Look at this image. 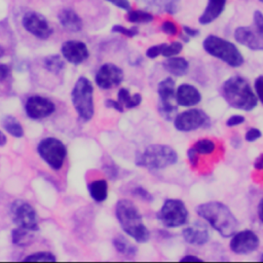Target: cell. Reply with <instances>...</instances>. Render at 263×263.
<instances>
[{
    "mask_svg": "<svg viewBox=\"0 0 263 263\" xmlns=\"http://www.w3.org/2000/svg\"><path fill=\"white\" fill-rule=\"evenodd\" d=\"M178 161V153L168 145L152 144L138 152L135 162L138 166L147 170H162Z\"/></svg>",
    "mask_w": 263,
    "mask_h": 263,
    "instance_id": "cell-4",
    "label": "cell"
},
{
    "mask_svg": "<svg viewBox=\"0 0 263 263\" xmlns=\"http://www.w3.org/2000/svg\"><path fill=\"white\" fill-rule=\"evenodd\" d=\"M115 216L122 230L139 243L147 242L150 232L143 222V217L129 199H120L115 206Z\"/></svg>",
    "mask_w": 263,
    "mask_h": 263,
    "instance_id": "cell-2",
    "label": "cell"
},
{
    "mask_svg": "<svg viewBox=\"0 0 263 263\" xmlns=\"http://www.w3.org/2000/svg\"><path fill=\"white\" fill-rule=\"evenodd\" d=\"M58 17L62 27L70 32H79L83 27L82 18L71 8L62 9Z\"/></svg>",
    "mask_w": 263,
    "mask_h": 263,
    "instance_id": "cell-21",
    "label": "cell"
},
{
    "mask_svg": "<svg viewBox=\"0 0 263 263\" xmlns=\"http://www.w3.org/2000/svg\"><path fill=\"white\" fill-rule=\"evenodd\" d=\"M160 29L164 34H166L168 36H176L179 33V29H178L177 24L175 22L171 21V20H165L161 24Z\"/></svg>",
    "mask_w": 263,
    "mask_h": 263,
    "instance_id": "cell-36",
    "label": "cell"
},
{
    "mask_svg": "<svg viewBox=\"0 0 263 263\" xmlns=\"http://www.w3.org/2000/svg\"><path fill=\"white\" fill-rule=\"evenodd\" d=\"M235 41L247 48L257 51L263 50V37L251 26H238L233 33Z\"/></svg>",
    "mask_w": 263,
    "mask_h": 263,
    "instance_id": "cell-16",
    "label": "cell"
},
{
    "mask_svg": "<svg viewBox=\"0 0 263 263\" xmlns=\"http://www.w3.org/2000/svg\"><path fill=\"white\" fill-rule=\"evenodd\" d=\"M187 157H188V160H189V163L191 164V166L195 167L198 163L199 157H198V154L191 147L187 150Z\"/></svg>",
    "mask_w": 263,
    "mask_h": 263,
    "instance_id": "cell-45",
    "label": "cell"
},
{
    "mask_svg": "<svg viewBox=\"0 0 263 263\" xmlns=\"http://www.w3.org/2000/svg\"><path fill=\"white\" fill-rule=\"evenodd\" d=\"M22 25L26 31L39 39H47L52 35V28L47 20L36 11H28L22 18Z\"/></svg>",
    "mask_w": 263,
    "mask_h": 263,
    "instance_id": "cell-12",
    "label": "cell"
},
{
    "mask_svg": "<svg viewBox=\"0 0 263 263\" xmlns=\"http://www.w3.org/2000/svg\"><path fill=\"white\" fill-rule=\"evenodd\" d=\"M61 52L66 61L74 65L83 63L89 57V51L86 44L79 40L65 41L62 44Z\"/></svg>",
    "mask_w": 263,
    "mask_h": 263,
    "instance_id": "cell-17",
    "label": "cell"
},
{
    "mask_svg": "<svg viewBox=\"0 0 263 263\" xmlns=\"http://www.w3.org/2000/svg\"><path fill=\"white\" fill-rule=\"evenodd\" d=\"M105 106H106L107 108L114 109V110H116V111H118V112H123V110H124L123 106H122L118 101H115V100H113V99H108V100H106V101H105Z\"/></svg>",
    "mask_w": 263,
    "mask_h": 263,
    "instance_id": "cell-44",
    "label": "cell"
},
{
    "mask_svg": "<svg viewBox=\"0 0 263 263\" xmlns=\"http://www.w3.org/2000/svg\"><path fill=\"white\" fill-rule=\"evenodd\" d=\"M253 27L263 37V12L255 10L253 13Z\"/></svg>",
    "mask_w": 263,
    "mask_h": 263,
    "instance_id": "cell-37",
    "label": "cell"
},
{
    "mask_svg": "<svg viewBox=\"0 0 263 263\" xmlns=\"http://www.w3.org/2000/svg\"><path fill=\"white\" fill-rule=\"evenodd\" d=\"M260 240L258 235L250 230L245 229L235 232L229 242V248L231 252L235 254H249L256 251L259 247Z\"/></svg>",
    "mask_w": 263,
    "mask_h": 263,
    "instance_id": "cell-14",
    "label": "cell"
},
{
    "mask_svg": "<svg viewBox=\"0 0 263 263\" xmlns=\"http://www.w3.org/2000/svg\"><path fill=\"white\" fill-rule=\"evenodd\" d=\"M43 66L48 72L52 74H59L65 69V62L61 55L50 54L44 59Z\"/></svg>",
    "mask_w": 263,
    "mask_h": 263,
    "instance_id": "cell-30",
    "label": "cell"
},
{
    "mask_svg": "<svg viewBox=\"0 0 263 263\" xmlns=\"http://www.w3.org/2000/svg\"><path fill=\"white\" fill-rule=\"evenodd\" d=\"M108 2H110L111 4L115 5L116 7L120 8V9H123L125 11H127L128 9L132 8V5H130V2L129 0H106Z\"/></svg>",
    "mask_w": 263,
    "mask_h": 263,
    "instance_id": "cell-43",
    "label": "cell"
},
{
    "mask_svg": "<svg viewBox=\"0 0 263 263\" xmlns=\"http://www.w3.org/2000/svg\"><path fill=\"white\" fill-rule=\"evenodd\" d=\"M112 243L114 249L119 254H122L125 257H134L138 252V249L133 243H130L125 237L121 235L114 237L112 240Z\"/></svg>",
    "mask_w": 263,
    "mask_h": 263,
    "instance_id": "cell-28",
    "label": "cell"
},
{
    "mask_svg": "<svg viewBox=\"0 0 263 263\" xmlns=\"http://www.w3.org/2000/svg\"><path fill=\"white\" fill-rule=\"evenodd\" d=\"M140 2L156 12L174 14L178 12L181 0H141Z\"/></svg>",
    "mask_w": 263,
    "mask_h": 263,
    "instance_id": "cell-23",
    "label": "cell"
},
{
    "mask_svg": "<svg viewBox=\"0 0 263 263\" xmlns=\"http://www.w3.org/2000/svg\"><path fill=\"white\" fill-rule=\"evenodd\" d=\"M202 47L206 53L232 68H238L245 62L242 53L234 43L217 35L206 36L202 42Z\"/></svg>",
    "mask_w": 263,
    "mask_h": 263,
    "instance_id": "cell-5",
    "label": "cell"
},
{
    "mask_svg": "<svg viewBox=\"0 0 263 263\" xmlns=\"http://www.w3.org/2000/svg\"><path fill=\"white\" fill-rule=\"evenodd\" d=\"M124 78L123 70L115 64H103L96 73L95 81L102 89H110L118 86Z\"/></svg>",
    "mask_w": 263,
    "mask_h": 263,
    "instance_id": "cell-13",
    "label": "cell"
},
{
    "mask_svg": "<svg viewBox=\"0 0 263 263\" xmlns=\"http://www.w3.org/2000/svg\"><path fill=\"white\" fill-rule=\"evenodd\" d=\"M259 2H261L263 4V0H259Z\"/></svg>",
    "mask_w": 263,
    "mask_h": 263,
    "instance_id": "cell-53",
    "label": "cell"
},
{
    "mask_svg": "<svg viewBox=\"0 0 263 263\" xmlns=\"http://www.w3.org/2000/svg\"><path fill=\"white\" fill-rule=\"evenodd\" d=\"M158 221L167 228H177L188 222L189 212L181 199L167 198L156 215Z\"/></svg>",
    "mask_w": 263,
    "mask_h": 263,
    "instance_id": "cell-7",
    "label": "cell"
},
{
    "mask_svg": "<svg viewBox=\"0 0 263 263\" xmlns=\"http://www.w3.org/2000/svg\"><path fill=\"white\" fill-rule=\"evenodd\" d=\"M183 49V43L180 41H173L171 43H165L161 55L164 58H171L178 55Z\"/></svg>",
    "mask_w": 263,
    "mask_h": 263,
    "instance_id": "cell-32",
    "label": "cell"
},
{
    "mask_svg": "<svg viewBox=\"0 0 263 263\" xmlns=\"http://www.w3.org/2000/svg\"><path fill=\"white\" fill-rule=\"evenodd\" d=\"M71 99L74 109L81 119L88 121L95 113L93 86L86 77H79L72 89Z\"/></svg>",
    "mask_w": 263,
    "mask_h": 263,
    "instance_id": "cell-6",
    "label": "cell"
},
{
    "mask_svg": "<svg viewBox=\"0 0 263 263\" xmlns=\"http://www.w3.org/2000/svg\"><path fill=\"white\" fill-rule=\"evenodd\" d=\"M10 216L17 227L37 231L39 229L37 213L35 209L27 201L16 199L10 206Z\"/></svg>",
    "mask_w": 263,
    "mask_h": 263,
    "instance_id": "cell-10",
    "label": "cell"
},
{
    "mask_svg": "<svg viewBox=\"0 0 263 263\" xmlns=\"http://www.w3.org/2000/svg\"><path fill=\"white\" fill-rule=\"evenodd\" d=\"M201 95L199 90L192 84L183 83L176 89V103L182 107H193L199 104Z\"/></svg>",
    "mask_w": 263,
    "mask_h": 263,
    "instance_id": "cell-19",
    "label": "cell"
},
{
    "mask_svg": "<svg viewBox=\"0 0 263 263\" xmlns=\"http://www.w3.org/2000/svg\"><path fill=\"white\" fill-rule=\"evenodd\" d=\"M182 30H183V34L186 35L187 37L189 38H195L199 35V30L196 29V28H193V27H190L188 25H184L182 26Z\"/></svg>",
    "mask_w": 263,
    "mask_h": 263,
    "instance_id": "cell-42",
    "label": "cell"
},
{
    "mask_svg": "<svg viewBox=\"0 0 263 263\" xmlns=\"http://www.w3.org/2000/svg\"><path fill=\"white\" fill-rule=\"evenodd\" d=\"M180 261L182 262H188V261H196V262H200L201 261V258H198L197 256L195 255H185L183 256Z\"/></svg>",
    "mask_w": 263,
    "mask_h": 263,
    "instance_id": "cell-48",
    "label": "cell"
},
{
    "mask_svg": "<svg viewBox=\"0 0 263 263\" xmlns=\"http://www.w3.org/2000/svg\"><path fill=\"white\" fill-rule=\"evenodd\" d=\"M132 194L144 201H147V202H150L153 200L152 194L146 188H144L142 186H136L135 188H133Z\"/></svg>",
    "mask_w": 263,
    "mask_h": 263,
    "instance_id": "cell-35",
    "label": "cell"
},
{
    "mask_svg": "<svg viewBox=\"0 0 263 263\" xmlns=\"http://www.w3.org/2000/svg\"><path fill=\"white\" fill-rule=\"evenodd\" d=\"M261 136H262V133H261V130L259 128L252 127V128L247 130V133L245 135V140L247 142H255L258 139H260Z\"/></svg>",
    "mask_w": 263,
    "mask_h": 263,
    "instance_id": "cell-40",
    "label": "cell"
},
{
    "mask_svg": "<svg viewBox=\"0 0 263 263\" xmlns=\"http://www.w3.org/2000/svg\"><path fill=\"white\" fill-rule=\"evenodd\" d=\"M227 0H208L204 10L198 17V23L202 26L215 22L224 11Z\"/></svg>",
    "mask_w": 263,
    "mask_h": 263,
    "instance_id": "cell-20",
    "label": "cell"
},
{
    "mask_svg": "<svg viewBox=\"0 0 263 263\" xmlns=\"http://www.w3.org/2000/svg\"><path fill=\"white\" fill-rule=\"evenodd\" d=\"M260 261H263V254L261 255V258H260Z\"/></svg>",
    "mask_w": 263,
    "mask_h": 263,
    "instance_id": "cell-52",
    "label": "cell"
},
{
    "mask_svg": "<svg viewBox=\"0 0 263 263\" xmlns=\"http://www.w3.org/2000/svg\"><path fill=\"white\" fill-rule=\"evenodd\" d=\"M159 98L158 112L166 121L174 120L177 115L176 103V83L172 77H165L157 84Z\"/></svg>",
    "mask_w": 263,
    "mask_h": 263,
    "instance_id": "cell-8",
    "label": "cell"
},
{
    "mask_svg": "<svg viewBox=\"0 0 263 263\" xmlns=\"http://www.w3.org/2000/svg\"><path fill=\"white\" fill-rule=\"evenodd\" d=\"M254 167L258 171H262L263 170V153H261L256 160L254 161Z\"/></svg>",
    "mask_w": 263,
    "mask_h": 263,
    "instance_id": "cell-47",
    "label": "cell"
},
{
    "mask_svg": "<svg viewBox=\"0 0 263 263\" xmlns=\"http://www.w3.org/2000/svg\"><path fill=\"white\" fill-rule=\"evenodd\" d=\"M191 148L199 155H205V154H212L215 150H216V144L213 140L209 139V138H203V139H199L198 141H196Z\"/></svg>",
    "mask_w": 263,
    "mask_h": 263,
    "instance_id": "cell-31",
    "label": "cell"
},
{
    "mask_svg": "<svg viewBox=\"0 0 263 263\" xmlns=\"http://www.w3.org/2000/svg\"><path fill=\"white\" fill-rule=\"evenodd\" d=\"M165 43H159V44H155V45H152L150 47L147 48L146 50V57L148 59H156L157 57L161 55V52L163 50V47H164Z\"/></svg>",
    "mask_w": 263,
    "mask_h": 263,
    "instance_id": "cell-38",
    "label": "cell"
},
{
    "mask_svg": "<svg viewBox=\"0 0 263 263\" xmlns=\"http://www.w3.org/2000/svg\"><path fill=\"white\" fill-rule=\"evenodd\" d=\"M258 218L263 223V197L258 203Z\"/></svg>",
    "mask_w": 263,
    "mask_h": 263,
    "instance_id": "cell-49",
    "label": "cell"
},
{
    "mask_svg": "<svg viewBox=\"0 0 263 263\" xmlns=\"http://www.w3.org/2000/svg\"><path fill=\"white\" fill-rule=\"evenodd\" d=\"M40 157L52 168L60 170L67 156L66 146L57 138L48 137L41 140L37 146Z\"/></svg>",
    "mask_w": 263,
    "mask_h": 263,
    "instance_id": "cell-9",
    "label": "cell"
},
{
    "mask_svg": "<svg viewBox=\"0 0 263 263\" xmlns=\"http://www.w3.org/2000/svg\"><path fill=\"white\" fill-rule=\"evenodd\" d=\"M162 66L167 73L177 77H182L186 75L189 71L188 61L185 58L178 57V55L166 58L163 61Z\"/></svg>",
    "mask_w": 263,
    "mask_h": 263,
    "instance_id": "cell-22",
    "label": "cell"
},
{
    "mask_svg": "<svg viewBox=\"0 0 263 263\" xmlns=\"http://www.w3.org/2000/svg\"><path fill=\"white\" fill-rule=\"evenodd\" d=\"M196 213L222 237L232 236L238 228L237 219L230 209L221 201L203 202L196 208Z\"/></svg>",
    "mask_w": 263,
    "mask_h": 263,
    "instance_id": "cell-1",
    "label": "cell"
},
{
    "mask_svg": "<svg viewBox=\"0 0 263 263\" xmlns=\"http://www.w3.org/2000/svg\"><path fill=\"white\" fill-rule=\"evenodd\" d=\"M254 87L258 101H260V103L263 105V75H260L255 79Z\"/></svg>",
    "mask_w": 263,
    "mask_h": 263,
    "instance_id": "cell-39",
    "label": "cell"
},
{
    "mask_svg": "<svg viewBox=\"0 0 263 263\" xmlns=\"http://www.w3.org/2000/svg\"><path fill=\"white\" fill-rule=\"evenodd\" d=\"M111 32L123 35V36L128 37V38H133V37H135L139 34V29L136 26L127 28V27H124L122 25H114L111 28Z\"/></svg>",
    "mask_w": 263,
    "mask_h": 263,
    "instance_id": "cell-34",
    "label": "cell"
},
{
    "mask_svg": "<svg viewBox=\"0 0 263 263\" xmlns=\"http://www.w3.org/2000/svg\"><path fill=\"white\" fill-rule=\"evenodd\" d=\"M10 67L6 64H0V82L5 80L10 74Z\"/></svg>",
    "mask_w": 263,
    "mask_h": 263,
    "instance_id": "cell-46",
    "label": "cell"
},
{
    "mask_svg": "<svg viewBox=\"0 0 263 263\" xmlns=\"http://www.w3.org/2000/svg\"><path fill=\"white\" fill-rule=\"evenodd\" d=\"M4 53H5V50H4V48L0 45V58H2V57L4 55Z\"/></svg>",
    "mask_w": 263,
    "mask_h": 263,
    "instance_id": "cell-51",
    "label": "cell"
},
{
    "mask_svg": "<svg viewBox=\"0 0 263 263\" xmlns=\"http://www.w3.org/2000/svg\"><path fill=\"white\" fill-rule=\"evenodd\" d=\"M182 236L186 242L194 246H203L210 239L208 227L198 221L188 227H185L182 230Z\"/></svg>",
    "mask_w": 263,
    "mask_h": 263,
    "instance_id": "cell-18",
    "label": "cell"
},
{
    "mask_svg": "<svg viewBox=\"0 0 263 263\" xmlns=\"http://www.w3.org/2000/svg\"><path fill=\"white\" fill-rule=\"evenodd\" d=\"M6 143H7V138L5 134L2 130H0V147L6 145Z\"/></svg>",
    "mask_w": 263,
    "mask_h": 263,
    "instance_id": "cell-50",
    "label": "cell"
},
{
    "mask_svg": "<svg viewBox=\"0 0 263 263\" xmlns=\"http://www.w3.org/2000/svg\"><path fill=\"white\" fill-rule=\"evenodd\" d=\"M126 21L132 24H149L153 22L154 16L152 12L145 9H128L126 11Z\"/></svg>",
    "mask_w": 263,
    "mask_h": 263,
    "instance_id": "cell-27",
    "label": "cell"
},
{
    "mask_svg": "<svg viewBox=\"0 0 263 263\" xmlns=\"http://www.w3.org/2000/svg\"><path fill=\"white\" fill-rule=\"evenodd\" d=\"M138 1H139V2H140V1H141V0H138Z\"/></svg>",
    "mask_w": 263,
    "mask_h": 263,
    "instance_id": "cell-54",
    "label": "cell"
},
{
    "mask_svg": "<svg viewBox=\"0 0 263 263\" xmlns=\"http://www.w3.org/2000/svg\"><path fill=\"white\" fill-rule=\"evenodd\" d=\"M117 101L126 109H134L142 103V96L140 93L130 95L127 88H120L117 92Z\"/></svg>",
    "mask_w": 263,
    "mask_h": 263,
    "instance_id": "cell-25",
    "label": "cell"
},
{
    "mask_svg": "<svg viewBox=\"0 0 263 263\" xmlns=\"http://www.w3.org/2000/svg\"><path fill=\"white\" fill-rule=\"evenodd\" d=\"M23 261L54 262V261H57V258L52 253H49V252H36V253H33V254L27 256L26 258H24Z\"/></svg>",
    "mask_w": 263,
    "mask_h": 263,
    "instance_id": "cell-33",
    "label": "cell"
},
{
    "mask_svg": "<svg viewBox=\"0 0 263 263\" xmlns=\"http://www.w3.org/2000/svg\"><path fill=\"white\" fill-rule=\"evenodd\" d=\"M221 95L225 102L235 109L251 111L258 104V99L250 83L238 75L231 76L223 82Z\"/></svg>",
    "mask_w": 263,
    "mask_h": 263,
    "instance_id": "cell-3",
    "label": "cell"
},
{
    "mask_svg": "<svg viewBox=\"0 0 263 263\" xmlns=\"http://www.w3.org/2000/svg\"><path fill=\"white\" fill-rule=\"evenodd\" d=\"M88 192L90 197L98 201L102 202L106 200L108 196V183L105 179H98L92 181L88 185Z\"/></svg>",
    "mask_w": 263,
    "mask_h": 263,
    "instance_id": "cell-24",
    "label": "cell"
},
{
    "mask_svg": "<svg viewBox=\"0 0 263 263\" xmlns=\"http://www.w3.org/2000/svg\"><path fill=\"white\" fill-rule=\"evenodd\" d=\"M55 110L54 104L40 96L30 97L25 104V111L28 117L32 119H41L51 115Z\"/></svg>",
    "mask_w": 263,
    "mask_h": 263,
    "instance_id": "cell-15",
    "label": "cell"
},
{
    "mask_svg": "<svg viewBox=\"0 0 263 263\" xmlns=\"http://www.w3.org/2000/svg\"><path fill=\"white\" fill-rule=\"evenodd\" d=\"M33 232H34L33 230L17 227L12 230V233H11L12 242L18 247H27L31 245L34 240L35 236Z\"/></svg>",
    "mask_w": 263,
    "mask_h": 263,
    "instance_id": "cell-26",
    "label": "cell"
},
{
    "mask_svg": "<svg viewBox=\"0 0 263 263\" xmlns=\"http://www.w3.org/2000/svg\"><path fill=\"white\" fill-rule=\"evenodd\" d=\"M245 117L242 115H238V114H235V115H231L227 120H226V125L229 126V127H233V126H237L241 123L245 122Z\"/></svg>",
    "mask_w": 263,
    "mask_h": 263,
    "instance_id": "cell-41",
    "label": "cell"
},
{
    "mask_svg": "<svg viewBox=\"0 0 263 263\" xmlns=\"http://www.w3.org/2000/svg\"><path fill=\"white\" fill-rule=\"evenodd\" d=\"M174 126L179 132H191L200 127L210 125V118L205 112L200 109L192 108L177 114L174 118Z\"/></svg>",
    "mask_w": 263,
    "mask_h": 263,
    "instance_id": "cell-11",
    "label": "cell"
},
{
    "mask_svg": "<svg viewBox=\"0 0 263 263\" xmlns=\"http://www.w3.org/2000/svg\"><path fill=\"white\" fill-rule=\"evenodd\" d=\"M2 125L4 129L14 138H22L24 136V128L22 124L15 117L11 115H7L3 118Z\"/></svg>",
    "mask_w": 263,
    "mask_h": 263,
    "instance_id": "cell-29",
    "label": "cell"
}]
</instances>
